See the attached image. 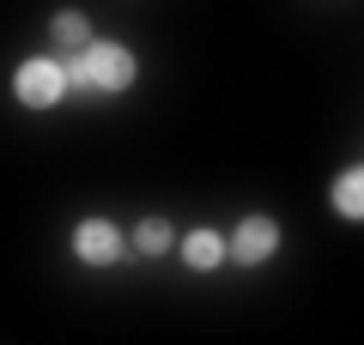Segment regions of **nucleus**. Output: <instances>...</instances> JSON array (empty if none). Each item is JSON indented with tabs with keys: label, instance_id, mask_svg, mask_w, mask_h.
Returning <instances> with one entry per match:
<instances>
[{
	"label": "nucleus",
	"instance_id": "1",
	"mask_svg": "<svg viewBox=\"0 0 364 345\" xmlns=\"http://www.w3.org/2000/svg\"><path fill=\"white\" fill-rule=\"evenodd\" d=\"M67 67V91H128L134 85V49H122V43H85V49L73 55V61H61Z\"/></svg>",
	"mask_w": 364,
	"mask_h": 345
},
{
	"label": "nucleus",
	"instance_id": "2",
	"mask_svg": "<svg viewBox=\"0 0 364 345\" xmlns=\"http://www.w3.org/2000/svg\"><path fill=\"white\" fill-rule=\"evenodd\" d=\"M61 91H67V67L55 61V55H31L13 73V97L25 103V109H49V103H61Z\"/></svg>",
	"mask_w": 364,
	"mask_h": 345
},
{
	"label": "nucleus",
	"instance_id": "3",
	"mask_svg": "<svg viewBox=\"0 0 364 345\" xmlns=\"http://www.w3.org/2000/svg\"><path fill=\"white\" fill-rule=\"evenodd\" d=\"M273 248H279V224H273L267 212L243 218V224L225 236V261H237V267H261V261H273Z\"/></svg>",
	"mask_w": 364,
	"mask_h": 345
},
{
	"label": "nucleus",
	"instance_id": "4",
	"mask_svg": "<svg viewBox=\"0 0 364 345\" xmlns=\"http://www.w3.org/2000/svg\"><path fill=\"white\" fill-rule=\"evenodd\" d=\"M73 255L85 261V267H116V261L128 255V236H122L109 218H79L73 224Z\"/></svg>",
	"mask_w": 364,
	"mask_h": 345
},
{
	"label": "nucleus",
	"instance_id": "5",
	"mask_svg": "<svg viewBox=\"0 0 364 345\" xmlns=\"http://www.w3.org/2000/svg\"><path fill=\"white\" fill-rule=\"evenodd\" d=\"M328 206H334L346 224H358V218H364V170H358V164L334 176V188H328Z\"/></svg>",
	"mask_w": 364,
	"mask_h": 345
},
{
	"label": "nucleus",
	"instance_id": "6",
	"mask_svg": "<svg viewBox=\"0 0 364 345\" xmlns=\"http://www.w3.org/2000/svg\"><path fill=\"white\" fill-rule=\"evenodd\" d=\"M182 261H188L195 273H213L225 261V236H219V230H207V224L188 230V236H182Z\"/></svg>",
	"mask_w": 364,
	"mask_h": 345
},
{
	"label": "nucleus",
	"instance_id": "7",
	"mask_svg": "<svg viewBox=\"0 0 364 345\" xmlns=\"http://www.w3.org/2000/svg\"><path fill=\"white\" fill-rule=\"evenodd\" d=\"M170 243H176V236H170L164 218H140V224H134V236H128V248H134V255H146V261L170 255Z\"/></svg>",
	"mask_w": 364,
	"mask_h": 345
},
{
	"label": "nucleus",
	"instance_id": "8",
	"mask_svg": "<svg viewBox=\"0 0 364 345\" xmlns=\"http://www.w3.org/2000/svg\"><path fill=\"white\" fill-rule=\"evenodd\" d=\"M49 37L55 43H61V49H85V43H91V18L85 13H79V6H61V13H55V25H49Z\"/></svg>",
	"mask_w": 364,
	"mask_h": 345
}]
</instances>
